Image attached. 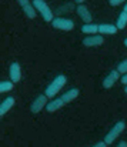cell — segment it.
<instances>
[{
    "instance_id": "6da1fadb",
    "label": "cell",
    "mask_w": 127,
    "mask_h": 147,
    "mask_svg": "<svg viewBox=\"0 0 127 147\" xmlns=\"http://www.w3.org/2000/svg\"><path fill=\"white\" fill-rule=\"evenodd\" d=\"M79 94H80V90H79L77 87H73V89L67 90L66 93H63V96L53 98V100L47 104V107H46L47 113H54V111L60 110V109H61V107H64L66 104H69V103L74 101L76 98L79 97Z\"/></svg>"
},
{
    "instance_id": "7a4b0ae2",
    "label": "cell",
    "mask_w": 127,
    "mask_h": 147,
    "mask_svg": "<svg viewBox=\"0 0 127 147\" xmlns=\"http://www.w3.org/2000/svg\"><path fill=\"white\" fill-rule=\"evenodd\" d=\"M66 83H67V77H66L64 74H59V76H57V77H56V79H54V80L46 87L44 94L50 98V100H53V98L59 94V92L66 86Z\"/></svg>"
},
{
    "instance_id": "3957f363",
    "label": "cell",
    "mask_w": 127,
    "mask_h": 147,
    "mask_svg": "<svg viewBox=\"0 0 127 147\" xmlns=\"http://www.w3.org/2000/svg\"><path fill=\"white\" fill-rule=\"evenodd\" d=\"M124 129H126V123L123 121V120H120V121H117L110 130H109V133L104 136V142L110 146V144H113L116 140H117V137L124 131Z\"/></svg>"
},
{
    "instance_id": "277c9868",
    "label": "cell",
    "mask_w": 127,
    "mask_h": 147,
    "mask_svg": "<svg viewBox=\"0 0 127 147\" xmlns=\"http://www.w3.org/2000/svg\"><path fill=\"white\" fill-rule=\"evenodd\" d=\"M33 4H34L37 13H40V16L43 17L44 22L51 23V22L54 20V17H53V11H51V9L49 7V4H47L44 0H33Z\"/></svg>"
},
{
    "instance_id": "5b68a950",
    "label": "cell",
    "mask_w": 127,
    "mask_h": 147,
    "mask_svg": "<svg viewBox=\"0 0 127 147\" xmlns=\"http://www.w3.org/2000/svg\"><path fill=\"white\" fill-rule=\"evenodd\" d=\"M51 27L56 30H63V32H72L74 29V22L66 17H56L51 22Z\"/></svg>"
},
{
    "instance_id": "8992f818",
    "label": "cell",
    "mask_w": 127,
    "mask_h": 147,
    "mask_svg": "<svg viewBox=\"0 0 127 147\" xmlns=\"http://www.w3.org/2000/svg\"><path fill=\"white\" fill-rule=\"evenodd\" d=\"M49 100H50V98L47 97L44 93H43V94H39L37 97L32 101V104H30V111H32V113H34V114H39L43 109H46V107H47V104L50 103Z\"/></svg>"
},
{
    "instance_id": "52a82bcc",
    "label": "cell",
    "mask_w": 127,
    "mask_h": 147,
    "mask_svg": "<svg viewBox=\"0 0 127 147\" xmlns=\"http://www.w3.org/2000/svg\"><path fill=\"white\" fill-rule=\"evenodd\" d=\"M17 3H19V6L22 7V10L24 11V14L29 19H36L37 10H36L33 1H30V0H17Z\"/></svg>"
},
{
    "instance_id": "ba28073f",
    "label": "cell",
    "mask_w": 127,
    "mask_h": 147,
    "mask_svg": "<svg viewBox=\"0 0 127 147\" xmlns=\"http://www.w3.org/2000/svg\"><path fill=\"white\" fill-rule=\"evenodd\" d=\"M120 79H122V74H120L117 70H111V71L103 79V83H101V84H103L104 89H111Z\"/></svg>"
},
{
    "instance_id": "9c48e42d",
    "label": "cell",
    "mask_w": 127,
    "mask_h": 147,
    "mask_svg": "<svg viewBox=\"0 0 127 147\" xmlns=\"http://www.w3.org/2000/svg\"><path fill=\"white\" fill-rule=\"evenodd\" d=\"M9 77H10V80L14 84L22 80V67H20V64L17 61H13L10 64V67H9Z\"/></svg>"
},
{
    "instance_id": "30bf717a",
    "label": "cell",
    "mask_w": 127,
    "mask_h": 147,
    "mask_svg": "<svg viewBox=\"0 0 127 147\" xmlns=\"http://www.w3.org/2000/svg\"><path fill=\"white\" fill-rule=\"evenodd\" d=\"M104 43V37L101 34H93V36H86L83 39V45L86 47H99Z\"/></svg>"
},
{
    "instance_id": "8fae6325",
    "label": "cell",
    "mask_w": 127,
    "mask_h": 147,
    "mask_svg": "<svg viewBox=\"0 0 127 147\" xmlns=\"http://www.w3.org/2000/svg\"><path fill=\"white\" fill-rule=\"evenodd\" d=\"M76 11H77L79 17L84 22V24H88V23H91V22H93V16H91L90 10L86 7V4H77Z\"/></svg>"
},
{
    "instance_id": "7c38bea8",
    "label": "cell",
    "mask_w": 127,
    "mask_h": 147,
    "mask_svg": "<svg viewBox=\"0 0 127 147\" xmlns=\"http://www.w3.org/2000/svg\"><path fill=\"white\" fill-rule=\"evenodd\" d=\"M117 26L116 24H110V23H101L99 24V34L101 36H113L117 33Z\"/></svg>"
},
{
    "instance_id": "4fadbf2b",
    "label": "cell",
    "mask_w": 127,
    "mask_h": 147,
    "mask_svg": "<svg viewBox=\"0 0 127 147\" xmlns=\"http://www.w3.org/2000/svg\"><path fill=\"white\" fill-rule=\"evenodd\" d=\"M14 103H16L14 97H7L6 100H3V101H1V104H0V116L3 117L6 113H9V111L13 109Z\"/></svg>"
},
{
    "instance_id": "5bb4252c",
    "label": "cell",
    "mask_w": 127,
    "mask_h": 147,
    "mask_svg": "<svg viewBox=\"0 0 127 147\" xmlns=\"http://www.w3.org/2000/svg\"><path fill=\"white\" fill-rule=\"evenodd\" d=\"M82 32L87 34V36H93V34H99V24L94 23H88V24H83Z\"/></svg>"
},
{
    "instance_id": "9a60e30c",
    "label": "cell",
    "mask_w": 127,
    "mask_h": 147,
    "mask_svg": "<svg viewBox=\"0 0 127 147\" xmlns=\"http://www.w3.org/2000/svg\"><path fill=\"white\" fill-rule=\"evenodd\" d=\"M116 26H117V29H119V30H123V29L127 26V11L123 10V11L119 14L117 22H116Z\"/></svg>"
},
{
    "instance_id": "2e32d148",
    "label": "cell",
    "mask_w": 127,
    "mask_h": 147,
    "mask_svg": "<svg viewBox=\"0 0 127 147\" xmlns=\"http://www.w3.org/2000/svg\"><path fill=\"white\" fill-rule=\"evenodd\" d=\"M14 87V83L11 80H3L0 82V93H9Z\"/></svg>"
},
{
    "instance_id": "e0dca14e",
    "label": "cell",
    "mask_w": 127,
    "mask_h": 147,
    "mask_svg": "<svg viewBox=\"0 0 127 147\" xmlns=\"http://www.w3.org/2000/svg\"><path fill=\"white\" fill-rule=\"evenodd\" d=\"M116 70H117L122 76H123V74H126V73H127V59H126V60H123V61H122V63L117 66V69H116Z\"/></svg>"
},
{
    "instance_id": "ac0fdd59",
    "label": "cell",
    "mask_w": 127,
    "mask_h": 147,
    "mask_svg": "<svg viewBox=\"0 0 127 147\" xmlns=\"http://www.w3.org/2000/svg\"><path fill=\"white\" fill-rule=\"evenodd\" d=\"M126 0H109V4L110 6H119V4H122V3H124Z\"/></svg>"
},
{
    "instance_id": "d6986e66",
    "label": "cell",
    "mask_w": 127,
    "mask_h": 147,
    "mask_svg": "<svg viewBox=\"0 0 127 147\" xmlns=\"http://www.w3.org/2000/svg\"><path fill=\"white\" fill-rule=\"evenodd\" d=\"M107 146H109V144L103 140V142H99V143H96L94 146H91V147H107Z\"/></svg>"
},
{
    "instance_id": "ffe728a7",
    "label": "cell",
    "mask_w": 127,
    "mask_h": 147,
    "mask_svg": "<svg viewBox=\"0 0 127 147\" xmlns=\"http://www.w3.org/2000/svg\"><path fill=\"white\" fill-rule=\"evenodd\" d=\"M120 82H122V83H123L124 86H127V73H126V74H123V76H122Z\"/></svg>"
},
{
    "instance_id": "44dd1931",
    "label": "cell",
    "mask_w": 127,
    "mask_h": 147,
    "mask_svg": "<svg viewBox=\"0 0 127 147\" xmlns=\"http://www.w3.org/2000/svg\"><path fill=\"white\" fill-rule=\"evenodd\" d=\"M117 147H127V142H126V140H122V142L119 143V146H117Z\"/></svg>"
},
{
    "instance_id": "7402d4cb",
    "label": "cell",
    "mask_w": 127,
    "mask_h": 147,
    "mask_svg": "<svg viewBox=\"0 0 127 147\" xmlns=\"http://www.w3.org/2000/svg\"><path fill=\"white\" fill-rule=\"evenodd\" d=\"M86 0H74V3H77V4H83Z\"/></svg>"
},
{
    "instance_id": "603a6c76",
    "label": "cell",
    "mask_w": 127,
    "mask_h": 147,
    "mask_svg": "<svg viewBox=\"0 0 127 147\" xmlns=\"http://www.w3.org/2000/svg\"><path fill=\"white\" fill-rule=\"evenodd\" d=\"M124 11H127V1H126V6H124V9H123Z\"/></svg>"
},
{
    "instance_id": "cb8c5ba5",
    "label": "cell",
    "mask_w": 127,
    "mask_h": 147,
    "mask_svg": "<svg viewBox=\"0 0 127 147\" xmlns=\"http://www.w3.org/2000/svg\"><path fill=\"white\" fill-rule=\"evenodd\" d=\"M124 46H126V47H127V37H126V39H124Z\"/></svg>"
},
{
    "instance_id": "d4e9b609",
    "label": "cell",
    "mask_w": 127,
    "mask_h": 147,
    "mask_svg": "<svg viewBox=\"0 0 127 147\" xmlns=\"http://www.w3.org/2000/svg\"><path fill=\"white\" fill-rule=\"evenodd\" d=\"M124 93H126V94H127V86H126V87H124Z\"/></svg>"
}]
</instances>
